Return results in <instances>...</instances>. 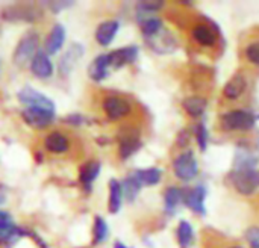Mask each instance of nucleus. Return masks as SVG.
Masks as SVG:
<instances>
[{"label":"nucleus","mask_w":259,"mask_h":248,"mask_svg":"<svg viewBox=\"0 0 259 248\" xmlns=\"http://www.w3.org/2000/svg\"><path fill=\"white\" fill-rule=\"evenodd\" d=\"M246 239L252 248H259V227H250L246 232Z\"/></svg>","instance_id":"nucleus-32"},{"label":"nucleus","mask_w":259,"mask_h":248,"mask_svg":"<svg viewBox=\"0 0 259 248\" xmlns=\"http://www.w3.org/2000/svg\"><path fill=\"white\" fill-rule=\"evenodd\" d=\"M109 233L108 224L102 217H96L94 218V224H93V245H99L102 242L106 241Z\"/></svg>","instance_id":"nucleus-28"},{"label":"nucleus","mask_w":259,"mask_h":248,"mask_svg":"<svg viewBox=\"0 0 259 248\" xmlns=\"http://www.w3.org/2000/svg\"><path fill=\"white\" fill-rule=\"evenodd\" d=\"M176 236H178V242H179V247L181 248H190L193 241H194V230H193V226L182 220L178 226V230H176Z\"/></svg>","instance_id":"nucleus-25"},{"label":"nucleus","mask_w":259,"mask_h":248,"mask_svg":"<svg viewBox=\"0 0 259 248\" xmlns=\"http://www.w3.org/2000/svg\"><path fill=\"white\" fill-rule=\"evenodd\" d=\"M65 41V29L62 24H55L44 39V48L47 55H55L61 50Z\"/></svg>","instance_id":"nucleus-15"},{"label":"nucleus","mask_w":259,"mask_h":248,"mask_svg":"<svg viewBox=\"0 0 259 248\" xmlns=\"http://www.w3.org/2000/svg\"><path fill=\"white\" fill-rule=\"evenodd\" d=\"M5 200H6L5 192H3V191H2V188H0V205H3V203H5Z\"/></svg>","instance_id":"nucleus-37"},{"label":"nucleus","mask_w":259,"mask_h":248,"mask_svg":"<svg viewBox=\"0 0 259 248\" xmlns=\"http://www.w3.org/2000/svg\"><path fill=\"white\" fill-rule=\"evenodd\" d=\"M173 171H175V176L182 182L193 180L199 173V165L194 158V153L191 150L182 152L173 161Z\"/></svg>","instance_id":"nucleus-6"},{"label":"nucleus","mask_w":259,"mask_h":248,"mask_svg":"<svg viewBox=\"0 0 259 248\" xmlns=\"http://www.w3.org/2000/svg\"><path fill=\"white\" fill-rule=\"evenodd\" d=\"M64 123L70 126H82L85 123V117L80 114H70L64 118Z\"/></svg>","instance_id":"nucleus-33"},{"label":"nucleus","mask_w":259,"mask_h":248,"mask_svg":"<svg viewBox=\"0 0 259 248\" xmlns=\"http://www.w3.org/2000/svg\"><path fill=\"white\" fill-rule=\"evenodd\" d=\"M109 56L108 55H99L96 59H93V62L88 67V76L94 80V82H102L103 79L108 77L109 74Z\"/></svg>","instance_id":"nucleus-18"},{"label":"nucleus","mask_w":259,"mask_h":248,"mask_svg":"<svg viewBox=\"0 0 259 248\" xmlns=\"http://www.w3.org/2000/svg\"><path fill=\"white\" fill-rule=\"evenodd\" d=\"M246 86H247V80L243 74H234L228 83L225 85L223 88V95L229 100H237L238 97H241V94L246 91Z\"/></svg>","instance_id":"nucleus-20"},{"label":"nucleus","mask_w":259,"mask_h":248,"mask_svg":"<svg viewBox=\"0 0 259 248\" xmlns=\"http://www.w3.org/2000/svg\"><path fill=\"white\" fill-rule=\"evenodd\" d=\"M83 55V47L77 42L71 44V47L64 53V56L59 61V73L62 76H68L70 71L74 68L76 62L82 58Z\"/></svg>","instance_id":"nucleus-16"},{"label":"nucleus","mask_w":259,"mask_h":248,"mask_svg":"<svg viewBox=\"0 0 259 248\" xmlns=\"http://www.w3.org/2000/svg\"><path fill=\"white\" fill-rule=\"evenodd\" d=\"M38 44H39V36L36 32H27L17 44L15 50H14V56L12 61L15 65L21 67L27 62H30L33 59V56L39 52L38 50Z\"/></svg>","instance_id":"nucleus-3"},{"label":"nucleus","mask_w":259,"mask_h":248,"mask_svg":"<svg viewBox=\"0 0 259 248\" xmlns=\"http://www.w3.org/2000/svg\"><path fill=\"white\" fill-rule=\"evenodd\" d=\"M182 106L185 109V112L193 117V118H199L203 115L208 103L203 97H199V95H194V97H188L182 102Z\"/></svg>","instance_id":"nucleus-24"},{"label":"nucleus","mask_w":259,"mask_h":248,"mask_svg":"<svg viewBox=\"0 0 259 248\" xmlns=\"http://www.w3.org/2000/svg\"><path fill=\"white\" fill-rule=\"evenodd\" d=\"M191 36L193 39L203 45V47H212L217 42V35L215 30L209 26V24H196L191 30Z\"/></svg>","instance_id":"nucleus-19"},{"label":"nucleus","mask_w":259,"mask_h":248,"mask_svg":"<svg viewBox=\"0 0 259 248\" xmlns=\"http://www.w3.org/2000/svg\"><path fill=\"white\" fill-rule=\"evenodd\" d=\"M140 26H141V32L146 38H152L164 29L162 20L158 17H146L140 21Z\"/></svg>","instance_id":"nucleus-27"},{"label":"nucleus","mask_w":259,"mask_h":248,"mask_svg":"<svg viewBox=\"0 0 259 248\" xmlns=\"http://www.w3.org/2000/svg\"><path fill=\"white\" fill-rule=\"evenodd\" d=\"M121 188H123V197L129 202V203H132L137 197H138V194H140V191H141V183L135 179V176L134 174H131V176H127L123 182H121Z\"/></svg>","instance_id":"nucleus-26"},{"label":"nucleus","mask_w":259,"mask_h":248,"mask_svg":"<svg viewBox=\"0 0 259 248\" xmlns=\"http://www.w3.org/2000/svg\"><path fill=\"white\" fill-rule=\"evenodd\" d=\"M132 174L141 183V186H155L162 179V171L159 168H156V167L144 168V170H137Z\"/></svg>","instance_id":"nucleus-21"},{"label":"nucleus","mask_w":259,"mask_h":248,"mask_svg":"<svg viewBox=\"0 0 259 248\" xmlns=\"http://www.w3.org/2000/svg\"><path fill=\"white\" fill-rule=\"evenodd\" d=\"M109 56V64L112 68H121L127 64H134L138 58V47L135 45H127V47H121L117 48L111 53H108Z\"/></svg>","instance_id":"nucleus-12"},{"label":"nucleus","mask_w":259,"mask_h":248,"mask_svg":"<svg viewBox=\"0 0 259 248\" xmlns=\"http://www.w3.org/2000/svg\"><path fill=\"white\" fill-rule=\"evenodd\" d=\"M164 6V2L161 0H147V2H138V11L149 14V12H156Z\"/></svg>","instance_id":"nucleus-30"},{"label":"nucleus","mask_w":259,"mask_h":248,"mask_svg":"<svg viewBox=\"0 0 259 248\" xmlns=\"http://www.w3.org/2000/svg\"><path fill=\"white\" fill-rule=\"evenodd\" d=\"M184 203V191L181 188L176 186H170L165 189L164 192V206H165V212L168 215H173L176 208Z\"/></svg>","instance_id":"nucleus-23"},{"label":"nucleus","mask_w":259,"mask_h":248,"mask_svg":"<svg viewBox=\"0 0 259 248\" xmlns=\"http://www.w3.org/2000/svg\"><path fill=\"white\" fill-rule=\"evenodd\" d=\"M42 148L55 156H64L71 152V139L64 130H50L42 138Z\"/></svg>","instance_id":"nucleus-5"},{"label":"nucleus","mask_w":259,"mask_h":248,"mask_svg":"<svg viewBox=\"0 0 259 248\" xmlns=\"http://www.w3.org/2000/svg\"><path fill=\"white\" fill-rule=\"evenodd\" d=\"M102 164L97 159H90L85 164L80 165L79 168V182L82 185V188L85 191H91V186L94 183V180L99 177Z\"/></svg>","instance_id":"nucleus-13"},{"label":"nucleus","mask_w":259,"mask_h":248,"mask_svg":"<svg viewBox=\"0 0 259 248\" xmlns=\"http://www.w3.org/2000/svg\"><path fill=\"white\" fill-rule=\"evenodd\" d=\"M229 183L241 195H252L259 189L258 170H235L228 176Z\"/></svg>","instance_id":"nucleus-2"},{"label":"nucleus","mask_w":259,"mask_h":248,"mask_svg":"<svg viewBox=\"0 0 259 248\" xmlns=\"http://www.w3.org/2000/svg\"><path fill=\"white\" fill-rule=\"evenodd\" d=\"M196 139H197V144H199V148L202 152H205L208 148V142H209V133H208V129L203 123H199L197 127H196Z\"/></svg>","instance_id":"nucleus-29"},{"label":"nucleus","mask_w":259,"mask_h":248,"mask_svg":"<svg viewBox=\"0 0 259 248\" xmlns=\"http://www.w3.org/2000/svg\"><path fill=\"white\" fill-rule=\"evenodd\" d=\"M206 188L203 185H197L194 188H190L184 191V205L190 208L194 214L205 215L206 214Z\"/></svg>","instance_id":"nucleus-10"},{"label":"nucleus","mask_w":259,"mask_h":248,"mask_svg":"<svg viewBox=\"0 0 259 248\" xmlns=\"http://www.w3.org/2000/svg\"><path fill=\"white\" fill-rule=\"evenodd\" d=\"M102 109L108 120L111 121H120L132 114V105L127 98L120 95H105L102 98Z\"/></svg>","instance_id":"nucleus-4"},{"label":"nucleus","mask_w":259,"mask_h":248,"mask_svg":"<svg viewBox=\"0 0 259 248\" xmlns=\"http://www.w3.org/2000/svg\"><path fill=\"white\" fill-rule=\"evenodd\" d=\"M30 71L38 79H49L53 74V64L46 52H38L30 61Z\"/></svg>","instance_id":"nucleus-14"},{"label":"nucleus","mask_w":259,"mask_h":248,"mask_svg":"<svg viewBox=\"0 0 259 248\" xmlns=\"http://www.w3.org/2000/svg\"><path fill=\"white\" fill-rule=\"evenodd\" d=\"M118 29H120V23L117 20H106L100 23L96 30V41L103 47L109 45L112 39L115 38Z\"/></svg>","instance_id":"nucleus-17"},{"label":"nucleus","mask_w":259,"mask_h":248,"mask_svg":"<svg viewBox=\"0 0 259 248\" xmlns=\"http://www.w3.org/2000/svg\"><path fill=\"white\" fill-rule=\"evenodd\" d=\"M21 118L24 120V123L27 126H30L32 129L36 130H42L47 129L53 120H55V112H49L44 109H32V108H26L21 112Z\"/></svg>","instance_id":"nucleus-9"},{"label":"nucleus","mask_w":259,"mask_h":248,"mask_svg":"<svg viewBox=\"0 0 259 248\" xmlns=\"http://www.w3.org/2000/svg\"><path fill=\"white\" fill-rule=\"evenodd\" d=\"M231 248H243V247H231Z\"/></svg>","instance_id":"nucleus-38"},{"label":"nucleus","mask_w":259,"mask_h":248,"mask_svg":"<svg viewBox=\"0 0 259 248\" xmlns=\"http://www.w3.org/2000/svg\"><path fill=\"white\" fill-rule=\"evenodd\" d=\"M39 11L29 5H14L3 11V18L11 21H33L38 18Z\"/></svg>","instance_id":"nucleus-11"},{"label":"nucleus","mask_w":259,"mask_h":248,"mask_svg":"<svg viewBox=\"0 0 259 248\" xmlns=\"http://www.w3.org/2000/svg\"><path fill=\"white\" fill-rule=\"evenodd\" d=\"M70 5H71V2H49V6H50L55 12L61 11L62 8H68Z\"/></svg>","instance_id":"nucleus-35"},{"label":"nucleus","mask_w":259,"mask_h":248,"mask_svg":"<svg viewBox=\"0 0 259 248\" xmlns=\"http://www.w3.org/2000/svg\"><path fill=\"white\" fill-rule=\"evenodd\" d=\"M190 142V132L188 130H182L178 136V144L181 147H187V144Z\"/></svg>","instance_id":"nucleus-34"},{"label":"nucleus","mask_w":259,"mask_h":248,"mask_svg":"<svg viewBox=\"0 0 259 248\" xmlns=\"http://www.w3.org/2000/svg\"><path fill=\"white\" fill-rule=\"evenodd\" d=\"M18 100L21 105H24L26 108H32V109H44V111H49V112H55V105L53 102L46 97L44 94L35 91L33 88L30 86H24L18 91L17 94Z\"/></svg>","instance_id":"nucleus-7"},{"label":"nucleus","mask_w":259,"mask_h":248,"mask_svg":"<svg viewBox=\"0 0 259 248\" xmlns=\"http://www.w3.org/2000/svg\"><path fill=\"white\" fill-rule=\"evenodd\" d=\"M222 129L234 132V130H250L256 124V117L253 112L247 109H234L222 115L220 118Z\"/></svg>","instance_id":"nucleus-1"},{"label":"nucleus","mask_w":259,"mask_h":248,"mask_svg":"<svg viewBox=\"0 0 259 248\" xmlns=\"http://www.w3.org/2000/svg\"><path fill=\"white\" fill-rule=\"evenodd\" d=\"M141 147L140 135L134 129H124L118 135V156L120 159L126 161L132 155H135Z\"/></svg>","instance_id":"nucleus-8"},{"label":"nucleus","mask_w":259,"mask_h":248,"mask_svg":"<svg viewBox=\"0 0 259 248\" xmlns=\"http://www.w3.org/2000/svg\"><path fill=\"white\" fill-rule=\"evenodd\" d=\"M246 58H247L252 64L259 65V41L252 42L250 45H247V48H246Z\"/></svg>","instance_id":"nucleus-31"},{"label":"nucleus","mask_w":259,"mask_h":248,"mask_svg":"<svg viewBox=\"0 0 259 248\" xmlns=\"http://www.w3.org/2000/svg\"><path fill=\"white\" fill-rule=\"evenodd\" d=\"M114 248H129L126 244H123L121 241H115L114 242Z\"/></svg>","instance_id":"nucleus-36"},{"label":"nucleus","mask_w":259,"mask_h":248,"mask_svg":"<svg viewBox=\"0 0 259 248\" xmlns=\"http://www.w3.org/2000/svg\"><path fill=\"white\" fill-rule=\"evenodd\" d=\"M123 188L121 182L111 179L109 180V200H108V209L111 214H117L123 203Z\"/></svg>","instance_id":"nucleus-22"}]
</instances>
